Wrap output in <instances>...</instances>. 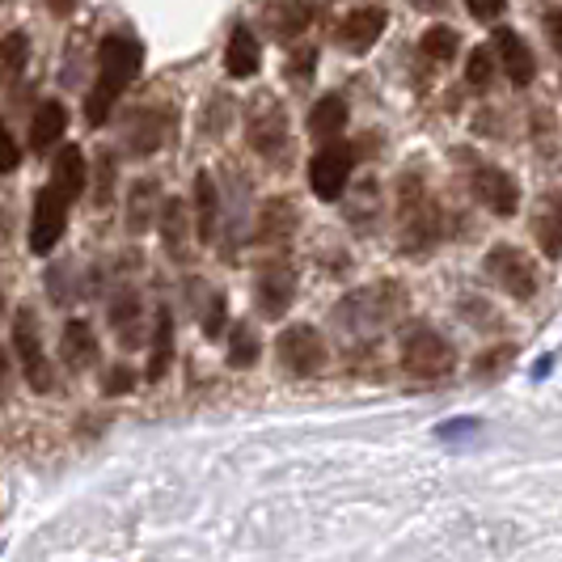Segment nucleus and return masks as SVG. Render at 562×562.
Returning a JSON list of instances; mask_svg holds the SVG:
<instances>
[{
    "label": "nucleus",
    "instance_id": "f257e3e1",
    "mask_svg": "<svg viewBox=\"0 0 562 562\" xmlns=\"http://www.w3.org/2000/svg\"><path fill=\"white\" fill-rule=\"evenodd\" d=\"M144 52L132 34H106L98 47V85L85 98V119L98 127L111 119V106L119 102V93L140 77Z\"/></svg>",
    "mask_w": 562,
    "mask_h": 562
},
{
    "label": "nucleus",
    "instance_id": "f03ea898",
    "mask_svg": "<svg viewBox=\"0 0 562 562\" xmlns=\"http://www.w3.org/2000/svg\"><path fill=\"white\" fill-rule=\"evenodd\" d=\"M406 305H411L406 288L394 280H381V283H372V288L347 292V296L338 301L335 322L342 330H351V335H381V330H390L397 317L406 313Z\"/></svg>",
    "mask_w": 562,
    "mask_h": 562
},
{
    "label": "nucleus",
    "instance_id": "7ed1b4c3",
    "mask_svg": "<svg viewBox=\"0 0 562 562\" xmlns=\"http://www.w3.org/2000/svg\"><path fill=\"white\" fill-rule=\"evenodd\" d=\"M402 368L415 381H445L457 368V351L445 335H436L431 326H415L411 335L402 338Z\"/></svg>",
    "mask_w": 562,
    "mask_h": 562
},
{
    "label": "nucleus",
    "instance_id": "20e7f679",
    "mask_svg": "<svg viewBox=\"0 0 562 562\" xmlns=\"http://www.w3.org/2000/svg\"><path fill=\"white\" fill-rule=\"evenodd\" d=\"M397 212H402V246L411 254H423L440 237V212L427 199L419 178H406L397 187Z\"/></svg>",
    "mask_w": 562,
    "mask_h": 562
},
{
    "label": "nucleus",
    "instance_id": "39448f33",
    "mask_svg": "<svg viewBox=\"0 0 562 562\" xmlns=\"http://www.w3.org/2000/svg\"><path fill=\"white\" fill-rule=\"evenodd\" d=\"M13 356L22 364V376L34 394H52L56 390V364L43 351V335H38V317L30 310L13 313Z\"/></svg>",
    "mask_w": 562,
    "mask_h": 562
},
{
    "label": "nucleus",
    "instance_id": "423d86ee",
    "mask_svg": "<svg viewBox=\"0 0 562 562\" xmlns=\"http://www.w3.org/2000/svg\"><path fill=\"white\" fill-rule=\"evenodd\" d=\"M482 271L499 283L507 296H516V301H533L537 288H541L537 262L525 250H516V246H491Z\"/></svg>",
    "mask_w": 562,
    "mask_h": 562
},
{
    "label": "nucleus",
    "instance_id": "0eeeda50",
    "mask_svg": "<svg viewBox=\"0 0 562 562\" xmlns=\"http://www.w3.org/2000/svg\"><path fill=\"white\" fill-rule=\"evenodd\" d=\"M276 356H280L283 372H292V376H317L330 364V347L313 326H288L276 338Z\"/></svg>",
    "mask_w": 562,
    "mask_h": 562
},
{
    "label": "nucleus",
    "instance_id": "6e6552de",
    "mask_svg": "<svg viewBox=\"0 0 562 562\" xmlns=\"http://www.w3.org/2000/svg\"><path fill=\"white\" fill-rule=\"evenodd\" d=\"M68 203L72 199L56 191L52 182L34 195V212H30V250L34 254H52L56 250V241L64 237V228H68Z\"/></svg>",
    "mask_w": 562,
    "mask_h": 562
},
{
    "label": "nucleus",
    "instance_id": "1a4fd4ad",
    "mask_svg": "<svg viewBox=\"0 0 562 562\" xmlns=\"http://www.w3.org/2000/svg\"><path fill=\"white\" fill-rule=\"evenodd\" d=\"M351 169H356V153L347 148V144H326L317 157L310 161V187L317 199H326V203H335L342 191H347V182H351Z\"/></svg>",
    "mask_w": 562,
    "mask_h": 562
},
{
    "label": "nucleus",
    "instance_id": "9d476101",
    "mask_svg": "<svg viewBox=\"0 0 562 562\" xmlns=\"http://www.w3.org/2000/svg\"><path fill=\"white\" fill-rule=\"evenodd\" d=\"M250 144L258 157L267 161H280L283 148H288V119H283V106L276 98H254L250 106Z\"/></svg>",
    "mask_w": 562,
    "mask_h": 562
},
{
    "label": "nucleus",
    "instance_id": "9b49d317",
    "mask_svg": "<svg viewBox=\"0 0 562 562\" xmlns=\"http://www.w3.org/2000/svg\"><path fill=\"white\" fill-rule=\"evenodd\" d=\"M470 187H474V195L486 212H495V216H516V207H520V187H516V178L499 166H479L474 169V178H470Z\"/></svg>",
    "mask_w": 562,
    "mask_h": 562
},
{
    "label": "nucleus",
    "instance_id": "f8f14e48",
    "mask_svg": "<svg viewBox=\"0 0 562 562\" xmlns=\"http://www.w3.org/2000/svg\"><path fill=\"white\" fill-rule=\"evenodd\" d=\"M296 301V271L288 262H267L258 271V310L267 317H283Z\"/></svg>",
    "mask_w": 562,
    "mask_h": 562
},
{
    "label": "nucleus",
    "instance_id": "ddd939ff",
    "mask_svg": "<svg viewBox=\"0 0 562 562\" xmlns=\"http://www.w3.org/2000/svg\"><path fill=\"white\" fill-rule=\"evenodd\" d=\"M381 34H385V9H376V4H360V9H351V13L338 22V47H347V52L364 56Z\"/></svg>",
    "mask_w": 562,
    "mask_h": 562
},
{
    "label": "nucleus",
    "instance_id": "4468645a",
    "mask_svg": "<svg viewBox=\"0 0 562 562\" xmlns=\"http://www.w3.org/2000/svg\"><path fill=\"white\" fill-rule=\"evenodd\" d=\"M495 56H499V68H504V77L512 85H529L533 81V52H529V43L516 34V30H495Z\"/></svg>",
    "mask_w": 562,
    "mask_h": 562
},
{
    "label": "nucleus",
    "instance_id": "2eb2a0df",
    "mask_svg": "<svg viewBox=\"0 0 562 562\" xmlns=\"http://www.w3.org/2000/svg\"><path fill=\"white\" fill-rule=\"evenodd\" d=\"M111 330L123 347H136L144 335V305L136 288H119L111 301Z\"/></svg>",
    "mask_w": 562,
    "mask_h": 562
},
{
    "label": "nucleus",
    "instance_id": "dca6fc26",
    "mask_svg": "<svg viewBox=\"0 0 562 562\" xmlns=\"http://www.w3.org/2000/svg\"><path fill=\"white\" fill-rule=\"evenodd\" d=\"M59 351H64V368L68 372H89V368L98 364V338L89 330V322L72 317L64 326V335H59Z\"/></svg>",
    "mask_w": 562,
    "mask_h": 562
},
{
    "label": "nucleus",
    "instance_id": "f3484780",
    "mask_svg": "<svg viewBox=\"0 0 562 562\" xmlns=\"http://www.w3.org/2000/svg\"><path fill=\"white\" fill-rule=\"evenodd\" d=\"M296 203L292 199H267L258 212V241L262 246H283L296 233Z\"/></svg>",
    "mask_w": 562,
    "mask_h": 562
},
{
    "label": "nucleus",
    "instance_id": "a211bd4d",
    "mask_svg": "<svg viewBox=\"0 0 562 562\" xmlns=\"http://www.w3.org/2000/svg\"><path fill=\"white\" fill-rule=\"evenodd\" d=\"M161 241L173 262H187L191 258V216H187V203L182 199H166L161 207Z\"/></svg>",
    "mask_w": 562,
    "mask_h": 562
},
{
    "label": "nucleus",
    "instance_id": "6ab92c4d",
    "mask_svg": "<svg viewBox=\"0 0 562 562\" xmlns=\"http://www.w3.org/2000/svg\"><path fill=\"white\" fill-rule=\"evenodd\" d=\"M533 237L550 258H562V191L541 195L533 212Z\"/></svg>",
    "mask_w": 562,
    "mask_h": 562
},
{
    "label": "nucleus",
    "instance_id": "aec40b11",
    "mask_svg": "<svg viewBox=\"0 0 562 562\" xmlns=\"http://www.w3.org/2000/svg\"><path fill=\"white\" fill-rule=\"evenodd\" d=\"M258 59H262V47H258V34L250 26H233L228 34V47H225V72L246 81L258 72Z\"/></svg>",
    "mask_w": 562,
    "mask_h": 562
},
{
    "label": "nucleus",
    "instance_id": "412c9836",
    "mask_svg": "<svg viewBox=\"0 0 562 562\" xmlns=\"http://www.w3.org/2000/svg\"><path fill=\"white\" fill-rule=\"evenodd\" d=\"M216 225H221V195L212 173H195V237L199 241H216Z\"/></svg>",
    "mask_w": 562,
    "mask_h": 562
},
{
    "label": "nucleus",
    "instance_id": "4be33fe9",
    "mask_svg": "<svg viewBox=\"0 0 562 562\" xmlns=\"http://www.w3.org/2000/svg\"><path fill=\"white\" fill-rule=\"evenodd\" d=\"M64 132H68V111L59 102H43L34 111V119H30V148L34 153H47Z\"/></svg>",
    "mask_w": 562,
    "mask_h": 562
},
{
    "label": "nucleus",
    "instance_id": "5701e85b",
    "mask_svg": "<svg viewBox=\"0 0 562 562\" xmlns=\"http://www.w3.org/2000/svg\"><path fill=\"white\" fill-rule=\"evenodd\" d=\"M342 127H347V102L335 98V93H326L322 102H313L310 111V136L322 144H330L335 136H342Z\"/></svg>",
    "mask_w": 562,
    "mask_h": 562
},
{
    "label": "nucleus",
    "instance_id": "b1692460",
    "mask_svg": "<svg viewBox=\"0 0 562 562\" xmlns=\"http://www.w3.org/2000/svg\"><path fill=\"white\" fill-rule=\"evenodd\" d=\"M169 364H173V317L169 310L157 313V326H153V342H148V381H166Z\"/></svg>",
    "mask_w": 562,
    "mask_h": 562
},
{
    "label": "nucleus",
    "instance_id": "393cba45",
    "mask_svg": "<svg viewBox=\"0 0 562 562\" xmlns=\"http://www.w3.org/2000/svg\"><path fill=\"white\" fill-rule=\"evenodd\" d=\"M161 191H157V182L153 178H144V182H136L132 187V203H127V228L132 233H148V225H153V216H161Z\"/></svg>",
    "mask_w": 562,
    "mask_h": 562
},
{
    "label": "nucleus",
    "instance_id": "a878e982",
    "mask_svg": "<svg viewBox=\"0 0 562 562\" xmlns=\"http://www.w3.org/2000/svg\"><path fill=\"white\" fill-rule=\"evenodd\" d=\"M85 178H89V173H85L81 148H72V144H68V148L56 157V166H52V187L64 191L68 199H77L85 191Z\"/></svg>",
    "mask_w": 562,
    "mask_h": 562
},
{
    "label": "nucleus",
    "instance_id": "bb28decb",
    "mask_svg": "<svg viewBox=\"0 0 562 562\" xmlns=\"http://www.w3.org/2000/svg\"><path fill=\"white\" fill-rule=\"evenodd\" d=\"M419 47L431 64H449V59L457 56V47H461V38H457L452 26H431V30H423Z\"/></svg>",
    "mask_w": 562,
    "mask_h": 562
},
{
    "label": "nucleus",
    "instance_id": "cd10ccee",
    "mask_svg": "<svg viewBox=\"0 0 562 562\" xmlns=\"http://www.w3.org/2000/svg\"><path fill=\"white\" fill-rule=\"evenodd\" d=\"M258 351H262V342L254 335L246 322H237L233 326V338H228V368H250L258 360Z\"/></svg>",
    "mask_w": 562,
    "mask_h": 562
},
{
    "label": "nucleus",
    "instance_id": "c85d7f7f",
    "mask_svg": "<svg viewBox=\"0 0 562 562\" xmlns=\"http://www.w3.org/2000/svg\"><path fill=\"white\" fill-rule=\"evenodd\" d=\"M132 136H136V140H132L136 153H153V148L161 144V136H166V123L153 111H144L140 119H136V127H132Z\"/></svg>",
    "mask_w": 562,
    "mask_h": 562
},
{
    "label": "nucleus",
    "instance_id": "c756f323",
    "mask_svg": "<svg viewBox=\"0 0 562 562\" xmlns=\"http://www.w3.org/2000/svg\"><path fill=\"white\" fill-rule=\"evenodd\" d=\"M465 81L474 85V89H486V85L495 81V56H491L486 47H474V52H470V64H465Z\"/></svg>",
    "mask_w": 562,
    "mask_h": 562
},
{
    "label": "nucleus",
    "instance_id": "7c9ffc66",
    "mask_svg": "<svg viewBox=\"0 0 562 562\" xmlns=\"http://www.w3.org/2000/svg\"><path fill=\"white\" fill-rule=\"evenodd\" d=\"M512 356H516V347H512V342H507V347H491L479 364H474V372L486 376V381H495V376H504L507 368H512Z\"/></svg>",
    "mask_w": 562,
    "mask_h": 562
},
{
    "label": "nucleus",
    "instance_id": "2f4dec72",
    "mask_svg": "<svg viewBox=\"0 0 562 562\" xmlns=\"http://www.w3.org/2000/svg\"><path fill=\"white\" fill-rule=\"evenodd\" d=\"M482 431V419H470V415H461V419H449L436 427V440L440 445H457V440H470V436H479Z\"/></svg>",
    "mask_w": 562,
    "mask_h": 562
},
{
    "label": "nucleus",
    "instance_id": "473e14b6",
    "mask_svg": "<svg viewBox=\"0 0 562 562\" xmlns=\"http://www.w3.org/2000/svg\"><path fill=\"white\" fill-rule=\"evenodd\" d=\"M26 56H30L26 34H18V30H13V34L4 38V72H9V77H18V72L26 68Z\"/></svg>",
    "mask_w": 562,
    "mask_h": 562
},
{
    "label": "nucleus",
    "instance_id": "72a5a7b5",
    "mask_svg": "<svg viewBox=\"0 0 562 562\" xmlns=\"http://www.w3.org/2000/svg\"><path fill=\"white\" fill-rule=\"evenodd\" d=\"M225 317H228L225 296H212V301H207V313H203V335L207 338L225 335Z\"/></svg>",
    "mask_w": 562,
    "mask_h": 562
},
{
    "label": "nucleus",
    "instance_id": "f704fd0d",
    "mask_svg": "<svg viewBox=\"0 0 562 562\" xmlns=\"http://www.w3.org/2000/svg\"><path fill=\"white\" fill-rule=\"evenodd\" d=\"M136 381H140V376H136V372H132V368L127 364H114L111 372H106V394H127V390H136Z\"/></svg>",
    "mask_w": 562,
    "mask_h": 562
},
{
    "label": "nucleus",
    "instance_id": "c9c22d12",
    "mask_svg": "<svg viewBox=\"0 0 562 562\" xmlns=\"http://www.w3.org/2000/svg\"><path fill=\"white\" fill-rule=\"evenodd\" d=\"M465 9L479 18V22H495L504 13V0H465Z\"/></svg>",
    "mask_w": 562,
    "mask_h": 562
},
{
    "label": "nucleus",
    "instance_id": "e433bc0d",
    "mask_svg": "<svg viewBox=\"0 0 562 562\" xmlns=\"http://www.w3.org/2000/svg\"><path fill=\"white\" fill-rule=\"evenodd\" d=\"M546 30H550V43L562 56V9H546Z\"/></svg>",
    "mask_w": 562,
    "mask_h": 562
},
{
    "label": "nucleus",
    "instance_id": "4c0bfd02",
    "mask_svg": "<svg viewBox=\"0 0 562 562\" xmlns=\"http://www.w3.org/2000/svg\"><path fill=\"white\" fill-rule=\"evenodd\" d=\"M18 169V144H13V136H4V173H13Z\"/></svg>",
    "mask_w": 562,
    "mask_h": 562
},
{
    "label": "nucleus",
    "instance_id": "58836bf2",
    "mask_svg": "<svg viewBox=\"0 0 562 562\" xmlns=\"http://www.w3.org/2000/svg\"><path fill=\"white\" fill-rule=\"evenodd\" d=\"M47 4H52V13H68L77 0H47Z\"/></svg>",
    "mask_w": 562,
    "mask_h": 562
},
{
    "label": "nucleus",
    "instance_id": "ea45409f",
    "mask_svg": "<svg viewBox=\"0 0 562 562\" xmlns=\"http://www.w3.org/2000/svg\"><path fill=\"white\" fill-rule=\"evenodd\" d=\"M411 4H415V9H440L445 0H411Z\"/></svg>",
    "mask_w": 562,
    "mask_h": 562
}]
</instances>
